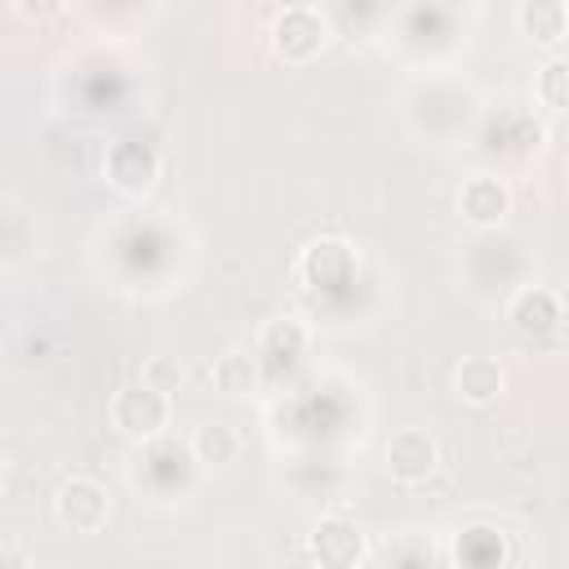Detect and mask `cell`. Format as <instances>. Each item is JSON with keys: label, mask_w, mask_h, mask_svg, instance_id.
Returning a JSON list of instances; mask_svg holds the SVG:
<instances>
[{"label": "cell", "mask_w": 569, "mask_h": 569, "mask_svg": "<svg viewBox=\"0 0 569 569\" xmlns=\"http://www.w3.org/2000/svg\"><path fill=\"white\" fill-rule=\"evenodd\" d=\"M173 422V400L147 382H124L111 396V427L133 445H156Z\"/></svg>", "instance_id": "obj_1"}, {"label": "cell", "mask_w": 569, "mask_h": 569, "mask_svg": "<svg viewBox=\"0 0 569 569\" xmlns=\"http://www.w3.org/2000/svg\"><path fill=\"white\" fill-rule=\"evenodd\" d=\"M271 53L289 67H302L311 58H320V49L329 44V18L316 4H284L271 13Z\"/></svg>", "instance_id": "obj_2"}, {"label": "cell", "mask_w": 569, "mask_h": 569, "mask_svg": "<svg viewBox=\"0 0 569 569\" xmlns=\"http://www.w3.org/2000/svg\"><path fill=\"white\" fill-rule=\"evenodd\" d=\"M53 516L71 533H98L111 520V493L93 476H71L53 493Z\"/></svg>", "instance_id": "obj_3"}, {"label": "cell", "mask_w": 569, "mask_h": 569, "mask_svg": "<svg viewBox=\"0 0 569 569\" xmlns=\"http://www.w3.org/2000/svg\"><path fill=\"white\" fill-rule=\"evenodd\" d=\"M307 551H311V560H316L320 569H360V560H365V551H369V538H365V529H360L351 516L333 511V516H320V520L311 525Z\"/></svg>", "instance_id": "obj_4"}, {"label": "cell", "mask_w": 569, "mask_h": 569, "mask_svg": "<svg viewBox=\"0 0 569 569\" xmlns=\"http://www.w3.org/2000/svg\"><path fill=\"white\" fill-rule=\"evenodd\" d=\"M382 462H387V476L396 485H422L440 467V440L427 427H400V431H391Z\"/></svg>", "instance_id": "obj_5"}, {"label": "cell", "mask_w": 569, "mask_h": 569, "mask_svg": "<svg viewBox=\"0 0 569 569\" xmlns=\"http://www.w3.org/2000/svg\"><path fill=\"white\" fill-rule=\"evenodd\" d=\"M102 173L120 196H147L160 178V151L142 138H120L102 156Z\"/></svg>", "instance_id": "obj_6"}, {"label": "cell", "mask_w": 569, "mask_h": 569, "mask_svg": "<svg viewBox=\"0 0 569 569\" xmlns=\"http://www.w3.org/2000/svg\"><path fill=\"white\" fill-rule=\"evenodd\" d=\"M511 213V187L493 173H471L458 191V218L476 231H493L502 227V218Z\"/></svg>", "instance_id": "obj_7"}, {"label": "cell", "mask_w": 569, "mask_h": 569, "mask_svg": "<svg viewBox=\"0 0 569 569\" xmlns=\"http://www.w3.org/2000/svg\"><path fill=\"white\" fill-rule=\"evenodd\" d=\"M507 320L529 333V338H547L560 329L565 320V307H560V293L547 289V284H520L511 298H507Z\"/></svg>", "instance_id": "obj_8"}, {"label": "cell", "mask_w": 569, "mask_h": 569, "mask_svg": "<svg viewBox=\"0 0 569 569\" xmlns=\"http://www.w3.org/2000/svg\"><path fill=\"white\" fill-rule=\"evenodd\" d=\"M298 276H302L307 284H316V289L347 284V280L356 276V253H351L347 240H333V236L311 240V244L302 249V258H298Z\"/></svg>", "instance_id": "obj_9"}, {"label": "cell", "mask_w": 569, "mask_h": 569, "mask_svg": "<svg viewBox=\"0 0 569 569\" xmlns=\"http://www.w3.org/2000/svg\"><path fill=\"white\" fill-rule=\"evenodd\" d=\"M502 391H507V369L493 356H462V365L453 369V396L471 409L498 405Z\"/></svg>", "instance_id": "obj_10"}, {"label": "cell", "mask_w": 569, "mask_h": 569, "mask_svg": "<svg viewBox=\"0 0 569 569\" xmlns=\"http://www.w3.org/2000/svg\"><path fill=\"white\" fill-rule=\"evenodd\" d=\"M516 27H520L533 44L560 53V44H565V36H569V4H565V0H520V4H516Z\"/></svg>", "instance_id": "obj_11"}, {"label": "cell", "mask_w": 569, "mask_h": 569, "mask_svg": "<svg viewBox=\"0 0 569 569\" xmlns=\"http://www.w3.org/2000/svg\"><path fill=\"white\" fill-rule=\"evenodd\" d=\"M191 458L200 462V467H231L236 458H240V436H236V427L231 422H200L196 431H191Z\"/></svg>", "instance_id": "obj_12"}, {"label": "cell", "mask_w": 569, "mask_h": 569, "mask_svg": "<svg viewBox=\"0 0 569 569\" xmlns=\"http://www.w3.org/2000/svg\"><path fill=\"white\" fill-rule=\"evenodd\" d=\"M209 382H213V391H222V396H244V391H253V387H258V356L244 351V347L222 351V356L209 365Z\"/></svg>", "instance_id": "obj_13"}, {"label": "cell", "mask_w": 569, "mask_h": 569, "mask_svg": "<svg viewBox=\"0 0 569 569\" xmlns=\"http://www.w3.org/2000/svg\"><path fill=\"white\" fill-rule=\"evenodd\" d=\"M307 342H311V333H307V325L298 316H276L258 333V351L271 356V360H298L307 351Z\"/></svg>", "instance_id": "obj_14"}, {"label": "cell", "mask_w": 569, "mask_h": 569, "mask_svg": "<svg viewBox=\"0 0 569 569\" xmlns=\"http://www.w3.org/2000/svg\"><path fill=\"white\" fill-rule=\"evenodd\" d=\"M538 98H542L547 111H565V102H569V62L560 53L538 71Z\"/></svg>", "instance_id": "obj_15"}, {"label": "cell", "mask_w": 569, "mask_h": 569, "mask_svg": "<svg viewBox=\"0 0 569 569\" xmlns=\"http://www.w3.org/2000/svg\"><path fill=\"white\" fill-rule=\"evenodd\" d=\"M138 382H147V387H156V391L173 396V391L182 387V365H178V360H169V356H151V360L142 365V373H138Z\"/></svg>", "instance_id": "obj_16"}, {"label": "cell", "mask_w": 569, "mask_h": 569, "mask_svg": "<svg viewBox=\"0 0 569 569\" xmlns=\"http://www.w3.org/2000/svg\"><path fill=\"white\" fill-rule=\"evenodd\" d=\"M18 13H22V18H31V22H49V18H58V13H62V4H27V0H22V4H18Z\"/></svg>", "instance_id": "obj_17"}, {"label": "cell", "mask_w": 569, "mask_h": 569, "mask_svg": "<svg viewBox=\"0 0 569 569\" xmlns=\"http://www.w3.org/2000/svg\"><path fill=\"white\" fill-rule=\"evenodd\" d=\"M4 489H9V462H4V453H0V498H4Z\"/></svg>", "instance_id": "obj_18"}]
</instances>
